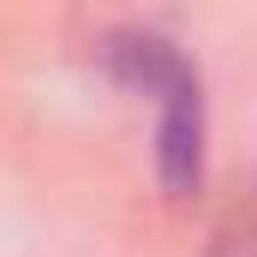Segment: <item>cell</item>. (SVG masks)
I'll list each match as a JSON object with an SVG mask.
<instances>
[{
    "instance_id": "6da1fadb",
    "label": "cell",
    "mask_w": 257,
    "mask_h": 257,
    "mask_svg": "<svg viewBox=\"0 0 257 257\" xmlns=\"http://www.w3.org/2000/svg\"><path fill=\"white\" fill-rule=\"evenodd\" d=\"M108 72L156 102V174L168 197H192L203 186V84L197 66L162 30H114L102 36Z\"/></svg>"
},
{
    "instance_id": "7a4b0ae2",
    "label": "cell",
    "mask_w": 257,
    "mask_h": 257,
    "mask_svg": "<svg viewBox=\"0 0 257 257\" xmlns=\"http://www.w3.org/2000/svg\"><path fill=\"white\" fill-rule=\"evenodd\" d=\"M209 257H257V186H245V197L227 203V215L209 239Z\"/></svg>"
}]
</instances>
